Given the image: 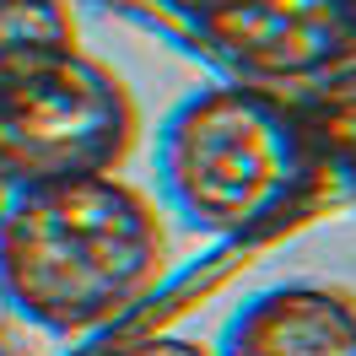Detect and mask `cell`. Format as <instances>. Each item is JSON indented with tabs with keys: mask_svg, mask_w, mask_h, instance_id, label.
<instances>
[{
	"mask_svg": "<svg viewBox=\"0 0 356 356\" xmlns=\"http://www.w3.org/2000/svg\"><path fill=\"white\" fill-rule=\"evenodd\" d=\"M81 49L70 0H0V92Z\"/></svg>",
	"mask_w": 356,
	"mask_h": 356,
	"instance_id": "cell-7",
	"label": "cell"
},
{
	"mask_svg": "<svg viewBox=\"0 0 356 356\" xmlns=\"http://www.w3.org/2000/svg\"><path fill=\"white\" fill-rule=\"evenodd\" d=\"M334 6H340V17H346V27L356 33V0H334Z\"/></svg>",
	"mask_w": 356,
	"mask_h": 356,
	"instance_id": "cell-11",
	"label": "cell"
},
{
	"mask_svg": "<svg viewBox=\"0 0 356 356\" xmlns=\"http://www.w3.org/2000/svg\"><path fill=\"white\" fill-rule=\"evenodd\" d=\"M0 205H6V178H0Z\"/></svg>",
	"mask_w": 356,
	"mask_h": 356,
	"instance_id": "cell-13",
	"label": "cell"
},
{
	"mask_svg": "<svg viewBox=\"0 0 356 356\" xmlns=\"http://www.w3.org/2000/svg\"><path fill=\"white\" fill-rule=\"evenodd\" d=\"M168 275V227L119 173L6 189L0 302L33 330L76 340L119 324Z\"/></svg>",
	"mask_w": 356,
	"mask_h": 356,
	"instance_id": "cell-1",
	"label": "cell"
},
{
	"mask_svg": "<svg viewBox=\"0 0 356 356\" xmlns=\"http://www.w3.org/2000/svg\"><path fill=\"white\" fill-rule=\"evenodd\" d=\"M0 356H17V340H11V330L0 324Z\"/></svg>",
	"mask_w": 356,
	"mask_h": 356,
	"instance_id": "cell-12",
	"label": "cell"
},
{
	"mask_svg": "<svg viewBox=\"0 0 356 356\" xmlns=\"http://www.w3.org/2000/svg\"><path fill=\"white\" fill-rule=\"evenodd\" d=\"M70 6H76V0H70ZM92 6H108V11H119V17H135V22L162 27V33H168V22H162V11H156L152 0H92Z\"/></svg>",
	"mask_w": 356,
	"mask_h": 356,
	"instance_id": "cell-10",
	"label": "cell"
},
{
	"mask_svg": "<svg viewBox=\"0 0 356 356\" xmlns=\"http://www.w3.org/2000/svg\"><path fill=\"white\" fill-rule=\"evenodd\" d=\"M195 60L222 81L302 92L356 60V33L334 0H216L184 27Z\"/></svg>",
	"mask_w": 356,
	"mask_h": 356,
	"instance_id": "cell-4",
	"label": "cell"
},
{
	"mask_svg": "<svg viewBox=\"0 0 356 356\" xmlns=\"http://www.w3.org/2000/svg\"><path fill=\"white\" fill-rule=\"evenodd\" d=\"M216 356H356V291L281 281L254 291L216 334Z\"/></svg>",
	"mask_w": 356,
	"mask_h": 356,
	"instance_id": "cell-5",
	"label": "cell"
},
{
	"mask_svg": "<svg viewBox=\"0 0 356 356\" xmlns=\"http://www.w3.org/2000/svg\"><path fill=\"white\" fill-rule=\"evenodd\" d=\"M140 135L130 81L87 49H70L0 92V178L6 189L54 178L119 173Z\"/></svg>",
	"mask_w": 356,
	"mask_h": 356,
	"instance_id": "cell-3",
	"label": "cell"
},
{
	"mask_svg": "<svg viewBox=\"0 0 356 356\" xmlns=\"http://www.w3.org/2000/svg\"><path fill=\"white\" fill-rule=\"evenodd\" d=\"M113 356H216L205 340H189V334H152V340H135Z\"/></svg>",
	"mask_w": 356,
	"mask_h": 356,
	"instance_id": "cell-8",
	"label": "cell"
},
{
	"mask_svg": "<svg viewBox=\"0 0 356 356\" xmlns=\"http://www.w3.org/2000/svg\"><path fill=\"white\" fill-rule=\"evenodd\" d=\"M156 195L211 238H265L330 195L291 92L216 81L189 92L156 130Z\"/></svg>",
	"mask_w": 356,
	"mask_h": 356,
	"instance_id": "cell-2",
	"label": "cell"
},
{
	"mask_svg": "<svg viewBox=\"0 0 356 356\" xmlns=\"http://www.w3.org/2000/svg\"><path fill=\"white\" fill-rule=\"evenodd\" d=\"M291 108H297V124L308 135L330 195L356 189V60L318 76L313 87L291 92Z\"/></svg>",
	"mask_w": 356,
	"mask_h": 356,
	"instance_id": "cell-6",
	"label": "cell"
},
{
	"mask_svg": "<svg viewBox=\"0 0 356 356\" xmlns=\"http://www.w3.org/2000/svg\"><path fill=\"white\" fill-rule=\"evenodd\" d=\"M156 11H162V22H168V38L173 44H184V27L200 17L205 6H216V0H152Z\"/></svg>",
	"mask_w": 356,
	"mask_h": 356,
	"instance_id": "cell-9",
	"label": "cell"
}]
</instances>
